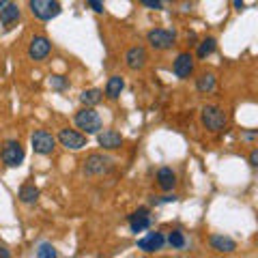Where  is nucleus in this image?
<instances>
[{"instance_id": "nucleus-1", "label": "nucleus", "mask_w": 258, "mask_h": 258, "mask_svg": "<svg viewBox=\"0 0 258 258\" xmlns=\"http://www.w3.org/2000/svg\"><path fill=\"white\" fill-rule=\"evenodd\" d=\"M74 123L78 129H82V134H86V136L101 132V127H103L99 112H95V108H91V106H84L82 110H78L74 116Z\"/></svg>"}, {"instance_id": "nucleus-2", "label": "nucleus", "mask_w": 258, "mask_h": 258, "mask_svg": "<svg viewBox=\"0 0 258 258\" xmlns=\"http://www.w3.org/2000/svg\"><path fill=\"white\" fill-rule=\"evenodd\" d=\"M200 120H203L205 129H209V132H213V134L222 132V129H226V125H228L226 112L217 106H205L200 110Z\"/></svg>"}, {"instance_id": "nucleus-3", "label": "nucleus", "mask_w": 258, "mask_h": 258, "mask_svg": "<svg viewBox=\"0 0 258 258\" xmlns=\"http://www.w3.org/2000/svg\"><path fill=\"white\" fill-rule=\"evenodd\" d=\"M30 13L41 22H50L60 15V3L58 0H28Z\"/></svg>"}, {"instance_id": "nucleus-4", "label": "nucleus", "mask_w": 258, "mask_h": 258, "mask_svg": "<svg viewBox=\"0 0 258 258\" xmlns=\"http://www.w3.org/2000/svg\"><path fill=\"white\" fill-rule=\"evenodd\" d=\"M24 157H26V151L18 140H7L0 149V159L7 168H20L24 164Z\"/></svg>"}, {"instance_id": "nucleus-5", "label": "nucleus", "mask_w": 258, "mask_h": 258, "mask_svg": "<svg viewBox=\"0 0 258 258\" xmlns=\"http://www.w3.org/2000/svg\"><path fill=\"white\" fill-rule=\"evenodd\" d=\"M112 164H114V159L103 155V153H93V155H88L84 159V174L86 176H101L110 172Z\"/></svg>"}, {"instance_id": "nucleus-6", "label": "nucleus", "mask_w": 258, "mask_h": 258, "mask_svg": "<svg viewBox=\"0 0 258 258\" xmlns=\"http://www.w3.org/2000/svg\"><path fill=\"white\" fill-rule=\"evenodd\" d=\"M30 144H32V151L37 153V155H52L54 149H56V138L50 134V132H45V129H37L35 134L30 136Z\"/></svg>"}, {"instance_id": "nucleus-7", "label": "nucleus", "mask_w": 258, "mask_h": 258, "mask_svg": "<svg viewBox=\"0 0 258 258\" xmlns=\"http://www.w3.org/2000/svg\"><path fill=\"white\" fill-rule=\"evenodd\" d=\"M147 41L153 50L157 52H166L176 43V35L172 30H166V28H155V30H149L147 35Z\"/></svg>"}, {"instance_id": "nucleus-8", "label": "nucleus", "mask_w": 258, "mask_h": 258, "mask_svg": "<svg viewBox=\"0 0 258 258\" xmlns=\"http://www.w3.org/2000/svg\"><path fill=\"white\" fill-rule=\"evenodd\" d=\"M58 142H60V147H64L67 151H80L88 144V138H86V134H80L76 129H60Z\"/></svg>"}, {"instance_id": "nucleus-9", "label": "nucleus", "mask_w": 258, "mask_h": 258, "mask_svg": "<svg viewBox=\"0 0 258 258\" xmlns=\"http://www.w3.org/2000/svg\"><path fill=\"white\" fill-rule=\"evenodd\" d=\"M52 52V43H50V39L43 37V35H39V37H32V41L28 45V58L30 60H45L47 56H50Z\"/></svg>"}, {"instance_id": "nucleus-10", "label": "nucleus", "mask_w": 258, "mask_h": 258, "mask_svg": "<svg viewBox=\"0 0 258 258\" xmlns=\"http://www.w3.org/2000/svg\"><path fill=\"white\" fill-rule=\"evenodd\" d=\"M147 62H149V54H147V50H144L142 45H134V47H129L127 50V54H125L127 69L140 71V69L147 67Z\"/></svg>"}, {"instance_id": "nucleus-11", "label": "nucleus", "mask_w": 258, "mask_h": 258, "mask_svg": "<svg viewBox=\"0 0 258 258\" xmlns=\"http://www.w3.org/2000/svg\"><path fill=\"white\" fill-rule=\"evenodd\" d=\"M172 74L179 80H187L194 74V56L189 52H181L172 62Z\"/></svg>"}, {"instance_id": "nucleus-12", "label": "nucleus", "mask_w": 258, "mask_h": 258, "mask_svg": "<svg viewBox=\"0 0 258 258\" xmlns=\"http://www.w3.org/2000/svg\"><path fill=\"white\" fill-rule=\"evenodd\" d=\"M97 142L103 151H116L123 147V136L116 129H103V132H97Z\"/></svg>"}, {"instance_id": "nucleus-13", "label": "nucleus", "mask_w": 258, "mask_h": 258, "mask_svg": "<svg viewBox=\"0 0 258 258\" xmlns=\"http://www.w3.org/2000/svg\"><path fill=\"white\" fill-rule=\"evenodd\" d=\"M127 222H129V228H132V232H142V230H147L149 226H151V211L147 207H140L138 211H134L132 215L127 217Z\"/></svg>"}, {"instance_id": "nucleus-14", "label": "nucleus", "mask_w": 258, "mask_h": 258, "mask_svg": "<svg viewBox=\"0 0 258 258\" xmlns=\"http://www.w3.org/2000/svg\"><path fill=\"white\" fill-rule=\"evenodd\" d=\"M20 7L15 5V3H7L3 9H0V24L5 26V30H13L15 26H18V22H20Z\"/></svg>"}, {"instance_id": "nucleus-15", "label": "nucleus", "mask_w": 258, "mask_h": 258, "mask_svg": "<svg viewBox=\"0 0 258 258\" xmlns=\"http://www.w3.org/2000/svg\"><path fill=\"white\" fill-rule=\"evenodd\" d=\"M164 245H166V237L161 232H149L147 237H142L138 241V247L147 254H155L159 249H164Z\"/></svg>"}, {"instance_id": "nucleus-16", "label": "nucleus", "mask_w": 258, "mask_h": 258, "mask_svg": "<svg viewBox=\"0 0 258 258\" xmlns=\"http://www.w3.org/2000/svg\"><path fill=\"white\" fill-rule=\"evenodd\" d=\"M209 243H211V249H215V252H220V254H230V252L237 249L235 241H232L230 237H224V235H213Z\"/></svg>"}, {"instance_id": "nucleus-17", "label": "nucleus", "mask_w": 258, "mask_h": 258, "mask_svg": "<svg viewBox=\"0 0 258 258\" xmlns=\"http://www.w3.org/2000/svg\"><path fill=\"white\" fill-rule=\"evenodd\" d=\"M157 185L164 191H172L176 187V174L172 172V168H159V172H157Z\"/></svg>"}, {"instance_id": "nucleus-18", "label": "nucleus", "mask_w": 258, "mask_h": 258, "mask_svg": "<svg viewBox=\"0 0 258 258\" xmlns=\"http://www.w3.org/2000/svg\"><path fill=\"white\" fill-rule=\"evenodd\" d=\"M123 88H125V80L120 78V76H112V78L108 80V84H106V93H103V95H106L108 99L114 101V99H118V97H120V93H123Z\"/></svg>"}, {"instance_id": "nucleus-19", "label": "nucleus", "mask_w": 258, "mask_h": 258, "mask_svg": "<svg viewBox=\"0 0 258 258\" xmlns=\"http://www.w3.org/2000/svg\"><path fill=\"white\" fill-rule=\"evenodd\" d=\"M215 84H217V80H215L213 74H203L200 78H196V91L203 93V95L213 93L215 91Z\"/></svg>"}, {"instance_id": "nucleus-20", "label": "nucleus", "mask_w": 258, "mask_h": 258, "mask_svg": "<svg viewBox=\"0 0 258 258\" xmlns=\"http://www.w3.org/2000/svg\"><path fill=\"white\" fill-rule=\"evenodd\" d=\"M103 99V91H99V88H88V91H82L80 93V103L82 106H97Z\"/></svg>"}, {"instance_id": "nucleus-21", "label": "nucleus", "mask_w": 258, "mask_h": 258, "mask_svg": "<svg viewBox=\"0 0 258 258\" xmlns=\"http://www.w3.org/2000/svg\"><path fill=\"white\" fill-rule=\"evenodd\" d=\"M20 200L24 205H35L39 200V189L35 185H22L20 187Z\"/></svg>"}, {"instance_id": "nucleus-22", "label": "nucleus", "mask_w": 258, "mask_h": 258, "mask_svg": "<svg viewBox=\"0 0 258 258\" xmlns=\"http://www.w3.org/2000/svg\"><path fill=\"white\" fill-rule=\"evenodd\" d=\"M215 47H217V41H215V39H213V37H207V39H203V41H200L196 56H198L200 60H205L207 56H211V54L215 52Z\"/></svg>"}, {"instance_id": "nucleus-23", "label": "nucleus", "mask_w": 258, "mask_h": 258, "mask_svg": "<svg viewBox=\"0 0 258 258\" xmlns=\"http://www.w3.org/2000/svg\"><path fill=\"white\" fill-rule=\"evenodd\" d=\"M168 243H170V247L172 249H183L185 247V243H187V241H185V235L181 230H172L170 235H168Z\"/></svg>"}, {"instance_id": "nucleus-24", "label": "nucleus", "mask_w": 258, "mask_h": 258, "mask_svg": "<svg viewBox=\"0 0 258 258\" xmlns=\"http://www.w3.org/2000/svg\"><path fill=\"white\" fill-rule=\"evenodd\" d=\"M37 256L39 258H56V256H58V252H56V247L52 243H41L37 247Z\"/></svg>"}, {"instance_id": "nucleus-25", "label": "nucleus", "mask_w": 258, "mask_h": 258, "mask_svg": "<svg viewBox=\"0 0 258 258\" xmlns=\"http://www.w3.org/2000/svg\"><path fill=\"white\" fill-rule=\"evenodd\" d=\"M50 86L54 91H64V88H69V80L64 76H52L50 78Z\"/></svg>"}, {"instance_id": "nucleus-26", "label": "nucleus", "mask_w": 258, "mask_h": 258, "mask_svg": "<svg viewBox=\"0 0 258 258\" xmlns=\"http://www.w3.org/2000/svg\"><path fill=\"white\" fill-rule=\"evenodd\" d=\"M138 3L149 9H164V0H138Z\"/></svg>"}, {"instance_id": "nucleus-27", "label": "nucleus", "mask_w": 258, "mask_h": 258, "mask_svg": "<svg viewBox=\"0 0 258 258\" xmlns=\"http://www.w3.org/2000/svg\"><path fill=\"white\" fill-rule=\"evenodd\" d=\"M153 203L155 205H168V203H176V196L174 194H168V196H161V198H153Z\"/></svg>"}, {"instance_id": "nucleus-28", "label": "nucleus", "mask_w": 258, "mask_h": 258, "mask_svg": "<svg viewBox=\"0 0 258 258\" xmlns=\"http://www.w3.org/2000/svg\"><path fill=\"white\" fill-rule=\"evenodd\" d=\"M95 13H103V0H86Z\"/></svg>"}, {"instance_id": "nucleus-29", "label": "nucleus", "mask_w": 258, "mask_h": 258, "mask_svg": "<svg viewBox=\"0 0 258 258\" xmlns=\"http://www.w3.org/2000/svg\"><path fill=\"white\" fill-rule=\"evenodd\" d=\"M249 166L258 168V149H252V153H249Z\"/></svg>"}, {"instance_id": "nucleus-30", "label": "nucleus", "mask_w": 258, "mask_h": 258, "mask_svg": "<svg viewBox=\"0 0 258 258\" xmlns=\"http://www.w3.org/2000/svg\"><path fill=\"white\" fill-rule=\"evenodd\" d=\"M256 136H258V132H256V129H252V132H245L243 136H241V138L247 140V142H254V140H256Z\"/></svg>"}, {"instance_id": "nucleus-31", "label": "nucleus", "mask_w": 258, "mask_h": 258, "mask_svg": "<svg viewBox=\"0 0 258 258\" xmlns=\"http://www.w3.org/2000/svg\"><path fill=\"white\" fill-rule=\"evenodd\" d=\"M235 9H237V11L243 9V0H235Z\"/></svg>"}, {"instance_id": "nucleus-32", "label": "nucleus", "mask_w": 258, "mask_h": 258, "mask_svg": "<svg viewBox=\"0 0 258 258\" xmlns=\"http://www.w3.org/2000/svg\"><path fill=\"white\" fill-rule=\"evenodd\" d=\"M0 256H5V258H9L11 254H9V252H7V249H5V247H0Z\"/></svg>"}, {"instance_id": "nucleus-33", "label": "nucleus", "mask_w": 258, "mask_h": 258, "mask_svg": "<svg viewBox=\"0 0 258 258\" xmlns=\"http://www.w3.org/2000/svg\"><path fill=\"white\" fill-rule=\"evenodd\" d=\"M7 3H9V0H0V9H3V7H5Z\"/></svg>"}, {"instance_id": "nucleus-34", "label": "nucleus", "mask_w": 258, "mask_h": 258, "mask_svg": "<svg viewBox=\"0 0 258 258\" xmlns=\"http://www.w3.org/2000/svg\"><path fill=\"white\" fill-rule=\"evenodd\" d=\"M0 132H3V129H0Z\"/></svg>"}]
</instances>
